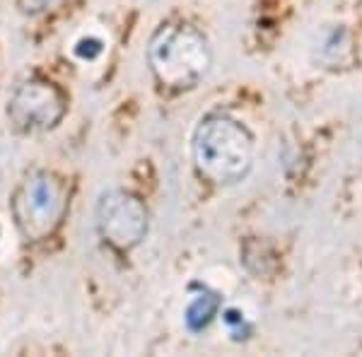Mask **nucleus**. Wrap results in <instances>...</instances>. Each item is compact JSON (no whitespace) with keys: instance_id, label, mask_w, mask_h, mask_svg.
<instances>
[{"instance_id":"obj_8","label":"nucleus","mask_w":362,"mask_h":357,"mask_svg":"<svg viewBox=\"0 0 362 357\" xmlns=\"http://www.w3.org/2000/svg\"><path fill=\"white\" fill-rule=\"evenodd\" d=\"M17 5H20L22 13L37 15V13H42L44 8H49V0H17Z\"/></svg>"},{"instance_id":"obj_7","label":"nucleus","mask_w":362,"mask_h":357,"mask_svg":"<svg viewBox=\"0 0 362 357\" xmlns=\"http://www.w3.org/2000/svg\"><path fill=\"white\" fill-rule=\"evenodd\" d=\"M73 51H75V56L83 58V61H95L97 56H102L104 44L99 42V39H95V37H85V39H80V42L75 44Z\"/></svg>"},{"instance_id":"obj_5","label":"nucleus","mask_w":362,"mask_h":357,"mask_svg":"<svg viewBox=\"0 0 362 357\" xmlns=\"http://www.w3.org/2000/svg\"><path fill=\"white\" fill-rule=\"evenodd\" d=\"M68 111V102L56 85L46 80H25L8 99V121L22 136L49 133L61 124Z\"/></svg>"},{"instance_id":"obj_1","label":"nucleus","mask_w":362,"mask_h":357,"mask_svg":"<svg viewBox=\"0 0 362 357\" xmlns=\"http://www.w3.org/2000/svg\"><path fill=\"white\" fill-rule=\"evenodd\" d=\"M256 143L247 126L225 111H210L191 138L196 174L210 186H237L251 174Z\"/></svg>"},{"instance_id":"obj_2","label":"nucleus","mask_w":362,"mask_h":357,"mask_svg":"<svg viewBox=\"0 0 362 357\" xmlns=\"http://www.w3.org/2000/svg\"><path fill=\"white\" fill-rule=\"evenodd\" d=\"M148 66L165 90L189 92L208 78L213 49L194 25H162L148 44Z\"/></svg>"},{"instance_id":"obj_4","label":"nucleus","mask_w":362,"mask_h":357,"mask_svg":"<svg viewBox=\"0 0 362 357\" xmlns=\"http://www.w3.org/2000/svg\"><path fill=\"white\" fill-rule=\"evenodd\" d=\"M95 227L104 244L126 251L143 244L150 230V215L145 203L126 189H109L99 196L95 208Z\"/></svg>"},{"instance_id":"obj_3","label":"nucleus","mask_w":362,"mask_h":357,"mask_svg":"<svg viewBox=\"0 0 362 357\" xmlns=\"http://www.w3.org/2000/svg\"><path fill=\"white\" fill-rule=\"evenodd\" d=\"M68 208L66 184L54 172H32L13 193L10 213L25 242H44L58 230Z\"/></svg>"},{"instance_id":"obj_6","label":"nucleus","mask_w":362,"mask_h":357,"mask_svg":"<svg viewBox=\"0 0 362 357\" xmlns=\"http://www.w3.org/2000/svg\"><path fill=\"white\" fill-rule=\"evenodd\" d=\"M223 309V300L218 292H213L206 285H191L189 288V302L184 309V326L191 333L206 331L215 321V316Z\"/></svg>"},{"instance_id":"obj_9","label":"nucleus","mask_w":362,"mask_h":357,"mask_svg":"<svg viewBox=\"0 0 362 357\" xmlns=\"http://www.w3.org/2000/svg\"><path fill=\"white\" fill-rule=\"evenodd\" d=\"M0 234H3V230H0Z\"/></svg>"}]
</instances>
